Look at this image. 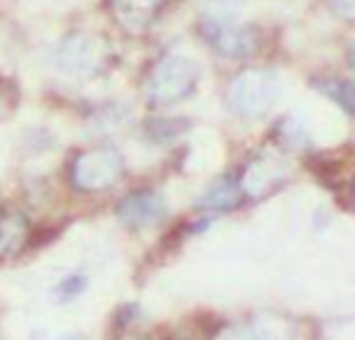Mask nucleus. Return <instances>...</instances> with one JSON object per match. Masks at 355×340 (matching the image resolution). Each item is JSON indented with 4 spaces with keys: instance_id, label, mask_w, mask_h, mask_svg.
I'll return each instance as SVG.
<instances>
[{
    "instance_id": "1",
    "label": "nucleus",
    "mask_w": 355,
    "mask_h": 340,
    "mask_svg": "<svg viewBox=\"0 0 355 340\" xmlns=\"http://www.w3.org/2000/svg\"><path fill=\"white\" fill-rule=\"evenodd\" d=\"M282 95V80L270 69H248L241 71L236 78L229 83L227 102L232 112L239 117L256 119L270 112Z\"/></svg>"
},
{
    "instance_id": "2",
    "label": "nucleus",
    "mask_w": 355,
    "mask_h": 340,
    "mask_svg": "<svg viewBox=\"0 0 355 340\" xmlns=\"http://www.w3.org/2000/svg\"><path fill=\"white\" fill-rule=\"evenodd\" d=\"M200 69L193 59L183 54H168L153 66L146 80V98L151 105H175L190 98L198 85Z\"/></svg>"
},
{
    "instance_id": "3",
    "label": "nucleus",
    "mask_w": 355,
    "mask_h": 340,
    "mask_svg": "<svg viewBox=\"0 0 355 340\" xmlns=\"http://www.w3.org/2000/svg\"><path fill=\"white\" fill-rule=\"evenodd\" d=\"M124 173V161L114 148H90L73 161L71 180L83 193H100L114 185Z\"/></svg>"
},
{
    "instance_id": "4",
    "label": "nucleus",
    "mask_w": 355,
    "mask_h": 340,
    "mask_svg": "<svg viewBox=\"0 0 355 340\" xmlns=\"http://www.w3.org/2000/svg\"><path fill=\"white\" fill-rule=\"evenodd\" d=\"M200 32L207 39L209 46L219 51L227 59H246V56L256 54L261 37H258L256 27L248 25H234L227 17H207L200 25Z\"/></svg>"
},
{
    "instance_id": "5",
    "label": "nucleus",
    "mask_w": 355,
    "mask_h": 340,
    "mask_svg": "<svg viewBox=\"0 0 355 340\" xmlns=\"http://www.w3.org/2000/svg\"><path fill=\"white\" fill-rule=\"evenodd\" d=\"M100 49L90 35H69L54 51V66L66 75H88L98 69Z\"/></svg>"
},
{
    "instance_id": "6",
    "label": "nucleus",
    "mask_w": 355,
    "mask_h": 340,
    "mask_svg": "<svg viewBox=\"0 0 355 340\" xmlns=\"http://www.w3.org/2000/svg\"><path fill=\"white\" fill-rule=\"evenodd\" d=\"M166 217V199L156 190H137L117 207V219L129 229H146Z\"/></svg>"
},
{
    "instance_id": "7",
    "label": "nucleus",
    "mask_w": 355,
    "mask_h": 340,
    "mask_svg": "<svg viewBox=\"0 0 355 340\" xmlns=\"http://www.w3.org/2000/svg\"><path fill=\"white\" fill-rule=\"evenodd\" d=\"M110 3L119 25L132 32L146 30L163 6V0H110Z\"/></svg>"
},
{
    "instance_id": "8",
    "label": "nucleus",
    "mask_w": 355,
    "mask_h": 340,
    "mask_svg": "<svg viewBox=\"0 0 355 340\" xmlns=\"http://www.w3.org/2000/svg\"><path fill=\"white\" fill-rule=\"evenodd\" d=\"M30 238V222L20 212H10L0 217V260L12 258L25 248Z\"/></svg>"
},
{
    "instance_id": "9",
    "label": "nucleus",
    "mask_w": 355,
    "mask_h": 340,
    "mask_svg": "<svg viewBox=\"0 0 355 340\" xmlns=\"http://www.w3.org/2000/svg\"><path fill=\"white\" fill-rule=\"evenodd\" d=\"M282 180V168L277 163H272L270 158H261V161L251 163L243 178V190L253 197L266 195L272 185H277Z\"/></svg>"
},
{
    "instance_id": "10",
    "label": "nucleus",
    "mask_w": 355,
    "mask_h": 340,
    "mask_svg": "<svg viewBox=\"0 0 355 340\" xmlns=\"http://www.w3.org/2000/svg\"><path fill=\"white\" fill-rule=\"evenodd\" d=\"M241 185L232 178H222L202 195L200 207L202 209H214V212H227V209L239 207L241 202Z\"/></svg>"
},
{
    "instance_id": "11",
    "label": "nucleus",
    "mask_w": 355,
    "mask_h": 340,
    "mask_svg": "<svg viewBox=\"0 0 355 340\" xmlns=\"http://www.w3.org/2000/svg\"><path fill=\"white\" fill-rule=\"evenodd\" d=\"M314 88L329 100H334L343 112L355 117V80L343 78H314Z\"/></svg>"
},
{
    "instance_id": "12",
    "label": "nucleus",
    "mask_w": 355,
    "mask_h": 340,
    "mask_svg": "<svg viewBox=\"0 0 355 340\" xmlns=\"http://www.w3.org/2000/svg\"><path fill=\"white\" fill-rule=\"evenodd\" d=\"M185 129H188L185 119H153V122L148 124V134H151V138H156V141H173V138L180 136Z\"/></svg>"
},
{
    "instance_id": "13",
    "label": "nucleus",
    "mask_w": 355,
    "mask_h": 340,
    "mask_svg": "<svg viewBox=\"0 0 355 340\" xmlns=\"http://www.w3.org/2000/svg\"><path fill=\"white\" fill-rule=\"evenodd\" d=\"M277 134H280L282 143L290 148H300V143L306 141V132L302 129V124L292 117L282 119V122L277 124Z\"/></svg>"
},
{
    "instance_id": "14",
    "label": "nucleus",
    "mask_w": 355,
    "mask_h": 340,
    "mask_svg": "<svg viewBox=\"0 0 355 340\" xmlns=\"http://www.w3.org/2000/svg\"><path fill=\"white\" fill-rule=\"evenodd\" d=\"M83 289H85V277L83 275H73V277H69V280L61 282L59 289H56V294H59V299L71 301V299H76V296H78Z\"/></svg>"
},
{
    "instance_id": "15",
    "label": "nucleus",
    "mask_w": 355,
    "mask_h": 340,
    "mask_svg": "<svg viewBox=\"0 0 355 340\" xmlns=\"http://www.w3.org/2000/svg\"><path fill=\"white\" fill-rule=\"evenodd\" d=\"M217 340H261V335H258L256 328H251V325H239V328H232L224 335H219Z\"/></svg>"
},
{
    "instance_id": "16",
    "label": "nucleus",
    "mask_w": 355,
    "mask_h": 340,
    "mask_svg": "<svg viewBox=\"0 0 355 340\" xmlns=\"http://www.w3.org/2000/svg\"><path fill=\"white\" fill-rule=\"evenodd\" d=\"M329 8L343 20H355V0H326Z\"/></svg>"
},
{
    "instance_id": "17",
    "label": "nucleus",
    "mask_w": 355,
    "mask_h": 340,
    "mask_svg": "<svg viewBox=\"0 0 355 340\" xmlns=\"http://www.w3.org/2000/svg\"><path fill=\"white\" fill-rule=\"evenodd\" d=\"M209 8H214L217 12H232L236 10V8H241L246 0H205Z\"/></svg>"
},
{
    "instance_id": "18",
    "label": "nucleus",
    "mask_w": 355,
    "mask_h": 340,
    "mask_svg": "<svg viewBox=\"0 0 355 340\" xmlns=\"http://www.w3.org/2000/svg\"><path fill=\"white\" fill-rule=\"evenodd\" d=\"M61 340H78V338H61Z\"/></svg>"
}]
</instances>
